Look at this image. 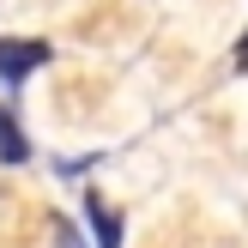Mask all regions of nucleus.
<instances>
[{
	"mask_svg": "<svg viewBox=\"0 0 248 248\" xmlns=\"http://www.w3.org/2000/svg\"><path fill=\"white\" fill-rule=\"evenodd\" d=\"M48 61V43H24V36H6L0 43V79L6 85H24L36 67Z\"/></svg>",
	"mask_w": 248,
	"mask_h": 248,
	"instance_id": "1",
	"label": "nucleus"
},
{
	"mask_svg": "<svg viewBox=\"0 0 248 248\" xmlns=\"http://www.w3.org/2000/svg\"><path fill=\"white\" fill-rule=\"evenodd\" d=\"M85 218H91V230H97V248H121V218H115V206L109 200H85Z\"/></svg>",
	"mask_w": 248,
	"mask_h": 248,
	"instance_id": "2",
	"label": "nucleus"
},
{
	"mask_svg": "<svg viewBox=\"0 0 248 248\" xmlns=\"http://www.w3.org/2000/svg\"><path fill=\"white\" fill-rule=\"evenodd\" d=\"M31 157V145H24V133H18V121H12V109L0 103V164H24Z\"/></svg>",
	"mask_w": 248,
	"mask_h": 248,
	"instance_id": "3",
	"label": "nucleus"
}]
</instances>
